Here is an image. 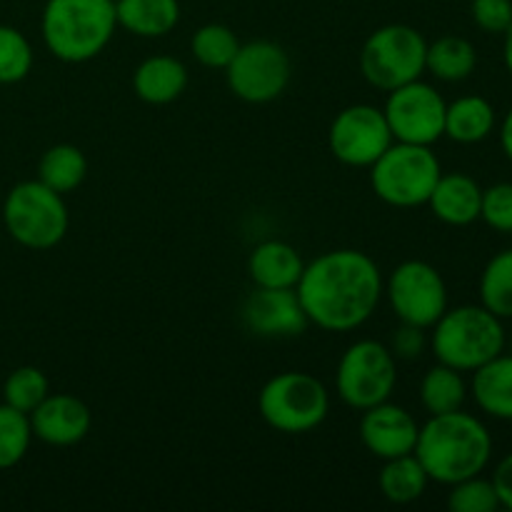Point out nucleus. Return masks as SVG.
I'll return each instance as SVG.
<instances>
[{"instance_id": "nucleus-33", "label": "nucleus", "mask_w": 512, "mask_h": 512, "mask_svg": "<svg viewBox=\"0 0 512 512\" xmlns=\"http://www.w3.org/2000/svg\"><path fill=\"white\" fill-rule=\"evenodd\" d=\"M480 220L498 233L512 235V183H495L483 190Z\"/></svg>"}, {"instance_id": "nucleus-1", "label": "nucleus", "mask_w": 512, "mask_h": 512, "mask_svg": "<svg viewBox=\"0 0 512 512\" xmlns=\"http://www.w3.org/2000/svg\"><path fill=\"white\" fill-rule=\"evenodd\" d=\"M385 280L363 250H328L305 263L295 293L308 323L328 333H350L368 323L383 300Z\"/></svg>"}, {"instance_id": "nucleus-36", "label": "nucleus", "mask_w": 512, "mask_h": 512, "mask_svg": "<svg viewBox=\"0 0 512 512\" xmlns=\"http://www.w3.org/2000/svg\"><path fill=\"white\" fill-rule=\"evenodd\" d=\"M490 480H493L495 493H498L500 508H508L512 512V453L500 460Z\"/></svg>"}, {"instance_id": "nucleus-5", "label": "nucleus", "mask_w": 512, "mask_h": 512, "mask_svg": "<svg viewBox=\"0 0 512 512\" xmlns=\"http://www.w3.org/2000/svg\"><path fill=\"white\" fill-rule=\"evenodd\" d=\"M3 223L10 238L30 250H50L68 235L70 215L63 195L40 180H23L5 195Z\"/></svg>"}, {"instance_id": "nucleus-35", "label": "nucleus", "mask_w": 512, "mask_h": 512, "mask_svg": "<svg viewBox=\"0 0 512 512\" xmlns=\"http://www.w3.org/2000/svg\"><path fill=\"white\" fill-rule=\"evenodd\" d=\"M425 345H428V338H425V328H418V325L400 323L398 330H393L390 335V353L395 355V360H415L425 353Z\"/></svg>"}, {"instance_id": "nucleus-10", "label": "nucleus", "mask_w": 512, "mask_h": 512, "mask_svg": "<svg viewBox=\"0 0 512 512\" xmlns=\"http://www.w3.org/2000/svg\"><path fill=\"white\" fill-rule=\"evenodd\" d=\"M290 73H293L290 55L273 40L240 43L238 53L225 68L230 93L253 105L273 103L275 98H280L288 88Z\"/></svg>"}, {"instance_id": "nucleus-2", "label": "nucleus", "mask_w": 512, "mask_h": 512, "mask_svg": "<svg viewBox=\"0 0 512 512\" xmlns=\"http://www.w3.org/2000/svg\"><path fill=\"white\" fill-rule=\"evenodd\" d=\"M415 458L430 480L453 485L480 475L493 458V435L485 423L465 410L445 415H430L420 425Z\"/></svg>"}, {"instance_id": "nucleus-27", "label": "nucleus", "mask_w": 512, "mask_h": 512, "mask_svg": "<svg viewBox=\"0 0 512 512\" xmlns=\"http://www.w3.org/2000/svg\"><path fill=\"white\" fill-rule=\"evenodd\" d=\"M480 305L500 320L512 318V248L488 260L480 275Z\"/></svg>"}, {"instance_id": "nucleus-19", "label": "nucleus", "mask_w": 512, "mask_h": 512, "mask_svg": "<svg viewBox=\"0 0 512 512\" xmlns=\"http://www.w3.org/2000/svg\"><path fill=\"white\" fill-rule=\"evenodd\" d=\"M305 270L298 250L283 240L255 245L248 258V275L255 288H295Z\"/></svg>"}, {"instance_id": "nucleus-3", "label": "nucleus", "mask_w": 512, "mask_h": 512, "mask_svg": "<svg viewBox=\"0 0 512 512\" xmlns=\"http://www.w3.org/2000/svg\"><path fill=\"white\" fill-rule=\"evenodd\" d=\"M118 28L115 0H48L40 18L45 48L63 63L98 58Z\"/></svg>"}, {"instance_id": "nucleus-23", "label": "nucleus", "mask_w": 512, "mask_h": 512, "mask_svg": "<svg viewBox=\"0 0 512 512\" xmlns=\"http://www.w3.org/2000/svg\"><path fill=\"white\" fill-rule=\"evenodd\" d=\"M478 53L470 40L460 35H443V38L428 43L425 53V70L443 83H460L475 73Z\"/></svg>"}, {"instance_id": "nucleus-25", "label": "nucleus", "mask_w": 512, "mask_h": 512, "mask_svg": "<svg viewBox=\"0 0 512 512\" xmlns=\"http://www.w3.org/2000/svg\"><path fill=\"white\" fill-rule=\"evenodd\" d=\"M468 400V383L463 373L450 365H433L420 380V403L428 410V415H445L463 410Z\"/></svg>"}, {"instance_id": "nucleus-21", "label": "nucleus", "mask_w": 512, "mask_h": 512, "mask_svg": "<svg viewBox=\"0 0 512 512\" xmlns=\"http://www.w3.org/2000/svg\"><path fill=\"white\" fill-rule=\"evenodd\" d=\"M118 25L138 38H163L180 23L178 0H115Z\"/></svg>"}, {"instance_id": "nucleus-32", "label": "nucleus", "mask_w": 512, "mask_h": 512, "mask_svg": "<svg viewBox=\"0 0 512 512\" xmlns=\"http://www.w3.org/2000/svg\"><path fill=\"white\" fill-rule=\"evenodd\" d=\"M448 508L453 512H495L500 508V500L493 480L473 475V478L453 483L450 485Z\"/></svg>"}, {"instance_id": "nucleus-9", "label": "nucleus", "mask_w": 512, "mask_h": 512, "mask_svg": "<svg viewBox=\"0 0 512 512\" xmlns=\"http://www.w3.org/2000/svg\"><path fill=\"white\" fill-rule=\"evenodd\" d=\"M398 385V360L380 340H355L338 363L335 388L338 398L353 410H368L385 403Z\"/></svg>"}, {"instance_id": "nucleus-16", "label": "nucleus", "mask_w": 512, "mask_h": 512, "mask_svg": "<svg viewBox=\"0 0 512 512\" xmlns=\"http://www.w3.org/2000/svg\"><path fill=\"white\" fill-rule=\"evenodd\" d=\"M28 418L33 438L53 448L78 445L80 440L88 438L93 428V415L88 405L68 393H50Z\"/></svg>"}, {"instance_id": "nucleus-15", "label": "nucleus", "mask_w": 512, "mask_h": 512, "mask_svg": "<svg viewBox=\"0 0 512 512\" xmlns=\"http://www.w3.org/2000/svg\"><path fill=\"white\" fill-rule=\"evenodd\" d=\"M420 425L405 408L393 403H380L363 410L360 418V440L365 450L380 460L410 455L418 443Z\"/></svg>"}, {"instance_id": "nucleus-18", "label": "nucleus", "mask_w": 512, "mask_h": 512, "mask_svg": "<svg viewBox=\"0 0 512 512\" xmlns=\"http://www.w3.org/2000/svg\"><path fill=\"white\" fill-rule=\"evenodd\" d=\"M188 88V68L173 55H150L135 68L133 90L143 103L168 105Z\"/></svg>"}, {"instance_id": "nucleus-4", "label": "nucleus", "mask_w": 512, "mask_h": 512, "mask_svg": "<svg viewBox=\"0 0 512 512\" xmlns=\"http://www.w3.org/2000/svg\"><path fill=\"white\" fill-rule=\"evenodd\" d=\"M430 348L438 363L473 373L505 350V328L483 305L448 308L433 325Z\"/></svg>"}, {"instance_id": "nucleus-37", "label": "nucleus", "mask_w": 512, "mask_h": 512, "mask_svg": "<svg viewBox=\"0 0 512 512\" xmlns=\"http://www.w3.org/2000/svg\"><path fill=\"white\" fill-rule=\"evenodd\" d=\"M500 145H503V153L512 160V108L505 115L503 125H500Z\"/></svg>"}, {"instance_id": "nucleus-31", "label": "nucleus", "mask_w": 512, "mask_h": 512, "mask_svg": "<svg viewBox=\"0 0 512 512\" xmlns=\"http://www.w3.org/2000/svg\"><path fill=\"white\" fill-rule=\"evenodd\" d=\"M33 70V48L18 28L0 25V85H13Z\"/></svg>"}, {"instance_id": "nucleus-38", "label": "nucleus", "mask_w": 512, "mask_h": 512, "mask_svg": "<svg viewBox=\"0 0 512 512\" xmlns=\"http://www.w3.org/2000/svg\"><path fill=\"white\" fill-rule=\"evenodd\" d=\"M505 45H503V60H505V68H508V73L512 75V23L510 28L505 30Z\"/></svg>"}, {"instance_id": "nucleus-28", "label": "nucleus", "mask_w": 512, "mask_h": 512, "mask_svg": "<svg viewBox=\"0 0 512 512\" xmlns=\"http://www.w3.org/2000/svg\"><path fill=\"white\" fill-rule=\"evenodd\" d=\"M240 48L238 35L233 33V28L223 23H208L203 28L195 30L193 40H190V50H193L195 60L205 68L213 70H225L230 65V60L235 58Z\"/></svg>"}, {"instance_id": "nucleus-30", "label": "nucleus", "mask_w": 512, "mask_h": 512, "mask_svg": "<svg viewBox=\"0 0 512 512\" xmlns=\"http://www.w3.org/2000/svg\"><path fill=\"white\" fill-rule=\"evenodd\" d=\"M33 443L30 418L10 405H0V470L15 468Z\"/></svg>"}, {"instance_id": "nucleus-29", "label": "nucleus", "mask_w": 512, "mask_h": 512, "mask_svg": "<svg viewBox=\"0 0 512 512\" xmlns=\"http://www.w3.org/2000/svg\"><path fill=\"white\" fill-rule=\"evenodd\" d=\"M50 395L48 375L35 365H20L5 378L3 403L30 415Z\"/></svg>"}, {"instance_id": "nucleus-17", "label": "nucleus", "mask_w": 512, "mask_h": 512, "mask_svg": "<svg viewBox=\"0 0 512 512\" xmlns=\"http://www.w3.org/2000/svg\"><path fill=\"white\" fill-rule=\"evenodd\" d=\"M435 218L453 228L480 220V205H483V188L478 180L465 173H443L435 183L428 200Z\"/></svg>"}, {"instance_id": "nucleus-6", "label": "nucleus", "mask_w": 512, "mask_h": 512, "mask_svg": "<svg viewBox=\"0 0 512 512\" xmlns=\"http://www.w3.org/2000/svg\"><path fill=\"white\" fill-rule=\"evenodd\" d=\"M265 423L285 435H303L320 428L330 413V393L315 375L285 370L273 375L258 395Z\"/></svg>"}, {"instance_id": "nucleus-8", "label": "nucleus", "mask_w": 512, "mask_h": 512, "mask_svg": "<svg viewBox=\"0 0 512 512\" xmlns=\"http://www.w3.org/2000/svg\"><path fill=\"white\" fill-rule=\"evenodd\" d=\"M428 40L418 28L390 23L368 35L360 50V73L373 88L390 93L425 73Z\"/></svg>"}, {"instance_id": "nucleus-24", "label": "nucleus", "mask_w": 512, "mask_h": 512, "mask_svg": "<svg viewBox=\"0 0 512 512\" xmlns=\"http://www.w3.org/2000/svg\"><path fill=\"white\" fill-rule=\"evenodd\" d=\"M88 175V158L70 143H58L43 153L38 163V180L55 193H73Z\"/></svg>"}, {"instance_id": "nucleus-22", "label": "nucleus", "mask_w": 512, "mask_h": 512, "mask_svg": "<svg viewBox=\"0 0 512 512\" xmlns=\"http://www.w3.org/2000/svg\"><path fill=\"white\" fill-rule=\"evenodd\" d=\"M495 130V108L483 95H463L448 103L445 135L460 145H475L490 138Z\"/></svg>"}, {"instance_id": "nucleus-34", "label": "nucleus", "mask_w": 512, "mask_h": 512, "mask_svg": "<svg viewBox=\"0 0 512 512\" xmlns=\"http://www.w3.org/2000/svg\"><path fill=\"white\" fill-rule=\"evenodd\" d=\"M470 13L480 30L503 35L512 23V0H473Z\"/></svg>"}, {"instance_id": "nucleus-14", "label": "nucleus", "mask_w": 512, "mask_h": 512, "mask_svg": "<svg viewBox=\"0 0 512 512\" xmlns=\"http://www.w3.org/2000/svg\"><path fill=\"white\" fill-rule=\"evenodd\" d=\"M240 318L258 338H295L310 325L295 288H255Z\"/></svg>"}, {"instance_id": "nucleus-26", "label": "nucleus", "mask_w": 512, "mask_h": 512, "mask_svg": "<svg viewBox=\"0 0 512 512\" xmlns=\"http://www.w3.org/2000/svg\"><path fill=\"white\" fill-rule=\"evenodd\" d=\"M428 483V473L420 465V460L415 458V453L385 460L383 470L378 475L380 493H383L385 500L395 505H408L423 498Z\"/></svg>"}, {"instance_id": "nucleus-12", "label": "nucleus", "mask_w": 512, "mask_h": 512, "mask_svg": "<svg viewBox=\"0 0 512 512\" xmlns=\"http://www.w3.org/2000/svg\"><path fill=\"white\" fill-rule=\"evenodd\" d=\"M445 110H448V103L443 95L418 78L390 90L383 113L393 140L433 145L445 135Z\"/></svg>"}, {"instance_id": "nucleus-7", "label": "nucleus", "mask_w": 512, "mask_h": 512, "mask_svg": "<svg viewBox=\"0 0 512 512\" xmlns=\"http://www.w3.org/2000/svg\"><path fill=\"white\" fill-rule=\"evenodd\" d=\"M440 175L443 168L430 145L398 143V140H393V145L370 165V185L375 195L393 208L428 205Z\"/></svg>"}, {"instance_id": "nucleus-11", "label": "nucleus", "mask_w": 512, "mask_h": 512, "mask_svg": "<svg viewBox=\"0 0 512 512\" xmlns=\"http://www.w3.org/2000/svg\"><path fill=\"white\" fill-rule=\"evenodd\" d=\"M383 295L400 323L433 328L448 310V285L435 265L425 260H405L385 280Z\"/></svg>"}, {"instance_id": "nucleus-13", "label": "nucleus", "mask_w": 512, "mask_h": 512, "mask_svg": "<svg viewBox=\"0 0 512 512\" xmlns=\"http://www.w3.org/2000/svg\"><path fill=\"white\" fill-rule=\"evenodd\" d=\"M328 145L335 160L343 165L370 168L393 145V133H390L383 108L355 103L340 110L330 123Z\"/></svg>"}, {"instance_id": "nucleus-20", "label": "nucleus", "mask_w": 512, "mask_h": 512, "mask_svg": "<svg viewBox=\"0 0 512 512\" xmlns=\"http://www.w3.org/2000/svg\"><path fill=\"white\" fill-rule=\"evenodd\" d=\"M470 393L485 415L512 420V355L500 353L473 370Z\"/></svg>"}]
</instances>
